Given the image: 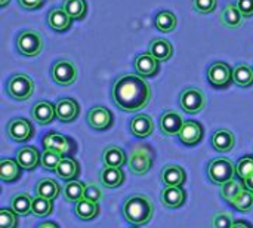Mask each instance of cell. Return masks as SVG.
<instances>
[{"instance_id": "obj_35", "label": "cell", "mask_w": 253, "mask_h": 228, "mask_svg": "<svg viewBox=\"0 0 253 228\" xmlns=\"http://www.w3.org/2000/svg\"><path fill=\"white\" fill-rule=\"evenodd\" d=\"M84 190H86V185L83 182H80V181H70L62 188V196H64V199L67 202L77 203L79 200H82L84 197Z\"/></svg>"}, {"instance_id": "obj_5", "label": "cell", "mask_w": 253, "mask_h": 228, "mask_svg": "<svg viewBox=\"0 0 253 228\" xmlns=\"http://www.w3.org/2000/svg\"><path fill=\"white\" fill-rule=\"evenodd\" d=\"M7 93L15 101H27L34 93V82L27 74H13L7 82Z\"/></svg>"}, {"instance_id": "obj_41", "label": "cell", "mask_w": 253, "mask_h": 228, "mask_svg": "<svg viewBox=\"0 0 253 228\" xmlns=\"http://www.w3.org/2000/svg\"><path fill=\"white\" fill-rule=\"evenodd\" d=\"M236 174H237V177L242 181H245L246 178H249L253 174V157L246 156V157L240 159L239 163H237V166H236Z\"/></svg>"}, {"instance_id": "obj_1", "label": "cell", "mask_w": 253, "mask_h": 228, "mask_svg": "<svg viewBox=\"0 0 253 228\" xmlns=\"http://www.w3.org/2000/svg\"><path fill=\"white\" fill-rule=\"evenodd\" d=\"M151 95V86L139 74H122L111 89L114 104L126 113H136L145 108Z\"/></svg>"}, {"instance_id": "obj_28", "label": "cell", "mask_w": 253, "mask_h": 228, "mask_svg": "<svg viewBox=\"0 0 253 228\" xmlns=\"http://www.w3.org/2000/svg\"><path fill=\"white\" fill-rule=\"evenodd\" d=\"M61 191L62 190H61L59 184L55 180H50V178H43L36 185V194L39 197H43V199H47V200H55L59 196Z\"/></svg>"}, {"instance_id": "obj_37", "label": "cell", "mask_w": 253, "mask_h": 228, "mask_svg": "<svg viewBox=\"0 0 253 228\" xmlns=\"http://www.w3.org/2000/svg\"><path fill=\"white\" fill-rule=\"evenodd\" d=\"M62 9L71 16V19H82L86 15L87 4L84 0H64Z\"/></svg>"}, {"instance_id": "obj_19", "label": "cell", "mask_w": 253, "mask_h": 228, "mask_svg": "<svg viewBox=\"0 0 253 228\" xmlns=\"http://www.w3.org/2000/svg\"><path fill=\"white\" fill-rule=\"evenodd\" d=\"M160 180L166 187H181L187 180V174L178 165H166L160 174Z\"/></svg>"}, {"instance_id": "obj_6", "label": "cell", "mask_w": 253, "mask_h": 228, "mask_svg": "<svg viewBox=\"0 0 253 228\" xmlns=\"http://www.w3.org/2000/svg\"><path fill=\"white\" fill-rule=\"evenodd\" d=\"M16 47L24 56H37L43 49V40L40 34L34 30H24L16 37Z\"/></svg>"}, {"instance_id": "obj_25", "label": "cell", "mask_w": 253, "mask_h": 228, "mask_svg": "<svg viewBox=\"0 0 253 228\" xmlns=\"http://www.w3.org/2000/svg\"><path fill=\"white\" fill-rule=\"evenodd\" d=\"M159 62H165L168 59H170V56L173 55V46L169 40L157 37L154 40H151L150 43V50H148Z\"/></svg>"}, {"instance_id": "obj_30", "label": "cell", "mask_w": 253, "mask_h": 228, "mask_svg": "<svg viewBox=\"0 0 253 228\" xmlns=\"http://www.w3.org/2000/svg\"><path fill=\"white\" fill-rule=\"evenodd\" d=\"M221 22L228 28H239L243 24V15L240 13L237 4H227L221 12Z\"/></svg>"}, {"instance_id": "obj_33", "label": "cell", "mask_w": 253, "mask_h": 228, "mask_svg": "<svg viewBox=\"0 0 253 228\" xmlns=\"http://www.w3.org/2000/svg\"><path fill=\"white\" fill-rule=\"evenodd\" d=\"M233 82L240 88H249L253 85V68L249 64H239L233 71Z\"/></svg>"}, {"instance_id": "obj_48", "label": "cell", "mask_w": 253, "mask_h": 228, "mask_svg": "<svg viewBox=\"0 0 253 228\" xmlns=\"http://www.w3.org/2000/svg\"><path fill=\"white\" fill-rule=\"evenodd\" d=\"M231 228H252V226H251L248 221L240 220V221H234V224H233V227Z\"/></svg>"}, {"instance_id": "obj_3", "label": "cell", "mask_w": 253, "mask_h": 228, "mask_svg": "<svg viewBox=\"0 0 253 228\" xmlns=\"http://www.w3.org/2000/svg\"><path fill=\"white\" fill-rule=\"evenodd\" d=\"M154 163V151L150 145L138 144L133 147L129 159V169L135 175L147 174Z\"/></svg>"}, {"instance_id": "obj_17", "label": "cell", "mask_w": 253, "mask_h": 228, "mask_svg": "<svg viewBox=\"0 0 253 228\" xmlns=\"http://www.w3.org/2000/svg\"><path fill=\"white\" fill-rule=\"evenodd\" d=\"M133 65H135L136 74H139L141 77H151V76L157 74V71H159V61L150 52L139 53L135 58Z\"/></svg>"}, {"instance_id": "obj_9", "label": "cell", "mask_w": 253, "mask_h": 228, "mask_svg": "<svg viewBox=\"0 0 253 228\" xmlns=\"http://www.w3.org/2000/svg\"><path fill=\"white\" fill-rule=\"evenodd\" d=\"M233 71L234 70L228 64L218 61L209 67L208 79L212 86H215L218 89H224V88H228L230 83L233 82Z\"/></svg>"}, {"instance_id": "obj_38", "label": "cell", "mask_w": 253, "mask_h": 228, "mask_svg": "<svg viewBox=\"0 0 253 228\" xmlns=\"http://www.w3.org/2000/svg\"><path fill=\"white\" fill-rule=\"evenodd\" d=\"M62 159H64L62 154H59L53 150H44L42 154V166L46 171H56V168Z\"/></svg>"}, {"instance_id": "obj_14", "label": "cell", "mask_w": 253, "mask_h": 228, "mask_svg": "<svg viewBox=\"0 0 253 228\" xmlns=\"http://www.w3.org/2000/svg\"><path fill=\"white\" fill-rule=\"evenodd\" d=\"M178 137H179V141L188 147L197 145L203 139V126L196 120H188L184 123Z\"/></svg>"}, {"instance_id": "obj_31", "label": "cell", "mask_w": 253, "mask_h": 228, "mask_svg": "<svg viewBox=\"0 0 253 228\" xmlns=\"http://www.w3.org/2000/svg\"><path fill=\"white\" fill-rule=\"evenodd\" d=\"M74 214L83 220V221H92L99 214V206L95 202H90L87 199H82L74 206Z\"/></svg>"}, {"instance_id": "obj_16", "label": "cell", "mask_w": 253, "mask_h": 228, "mask_svg": "<svg viewBox=\"0 0 253 228\" xmlns=\"http://www.w3.org/2000/svg\"><path fill=\"white\" fill-rule=\"evenodd\" d=\"M16 160L24 171H34L39 165H42V154L36 147L27 145L18 150Z\"/></svg>"}, {"instance_id": "obj_44", "label": "cell", "mask_w": 253, "mask_h": 228, "mask_svg": "<svg viewBox=\"0 0 253 228\" xmlns=\"http://www.w3.org/2000/svg\"><path fill=\"white\" fill-rule=\"evenodd\" d=\"M234 224L233 217L228 212H219L213 217L212 226L213 228H231Z\"/></svg>"}, {"instance_id": "obj_50", "label": "cell", "mask_w": 253, "mask_h": 228, "mask_svg": "<svg viewBox=\"0 0 253 228\" xmlns=\"http://www.w3.org/2000/svg\"><path fill=\"white\" fill-rule=\"evenodd\" d=\"M243 182H245V185H246V188H248V190L253 191V174L249 177V178H246Z\"/></svg>"}, {"instance_id": "obj_24", "label": "cell", "mask_w": 253, "mask_h": 228, "mask_svg": "<svg viewBox=\"0 0 253 228\" xmlns=\"http://www.w3.org/2000/svg\"><path fill=\"white\" fill-rule=\"evenodd\" d=\"M22 168L16 159H1L0 160V180L4 182H15L21 178Z\"/></svg>"}, {"instance_id": "obj_18", "label": "cell", "mask_w": 253, "mask_h": 228, "mask_svg": "<svg viewBox=\"0 0 253 228\" xmlns=\"http://www.w3.org/2000/svg\"><path fill=\"white\" fill-rule=\"evenodd\" d=\"M31 117L39 125H49L56 117V108L49 101H39L31 108Z\"/></svg>"}, {"instance_id": "obj_51", "label": "cell", "mask_w": 253, "mask_h": 228, "mask_svg": "<svg viewBox=\"0 0 253 228\" xmlns=\"http://www.w3.org/2000/svg\"><path fill=\"white\" fill-rule=\"evenodd\" d=\"M7 3H9V0H0V6H3V7H4Z\"/></svg>"}, {"instance_id": "obj_11", "label": "cell", "mask_w": 253, "mask_h": 228, "mask_svg": "<svg viewBox=\"0 0 253 228\" xmlns=\"http://www.w3.org/2000/svg\"><path fill=\"white\" fill-rule=\"evenodd\" d=\"M34 134V128L31 122L24 117H15L7 123V135L15 142H25Z\"/></svg>"}, {"instance_id": "obj_8", "label": "cell", "mask_w": 253, "mask_h": 228, "mask_svg": "<svg viewBox=\"0 0 253 228\" xmlns=\"http://www.w3.org/2000/svg\"><path fill=\"white\" fill-rule=\"evenodd\" d=\"M179 105L188 114L200 113L206 105V96L199 88H187L179 95Z\"/></svg>"}, {"instance_id": "obj_43", "label": "cell", "mask_w": 253, "mask_h": 228, "mask_svg": "<svg viewBox=\"0 0 253 228\" xmlns=\"http://www.w3.org/2000/svg\"><path fill=\"white\" fill-rule=\"evenodd\" d=\"M193 7L199 13H212L216 7V0H193Z\"/></svg>"}, {"instance_id": "obj_22", "label": "cell", "mask_w": 253, "mask_h": 228, "mask_svg": "<svg viewBox=\"0 0 253 228\" xmlns=\"http://www.w3.org/2000/svg\"><path fill=\"white\" fill-rule=\"evenodd\" d=\"M71 16L62 9V7H53L50 9L49 15H47V25L58 33L67 31L71 27Z\"/></svg>"}, {"instance_id": "obj_47", "label": "cell", "mask_w": 253, "mask_h": 228, "mask_svg": "<svg viewBox=\"0 0 253 228\" xmlns=\"http://www.w3.org/2000/svg\"><path fill=\"white\" fill-rule=\"evenodd\" d=\"M18 3L27 10H36L43 6V0H18Z\"/></svg>"}, {"instance_id": "obj_12", "label": "cell", "mask_w": 253, "mask_h": 228, "mask_svg": "<svg viewBox=\"0 0 253 228\" xmlns=\"http://www.w3.org/2000/svg\"><path fill=\"white\" fill-rule=\"evenodd\" d=\"M87 123L95 131H105L113 125V113L101 105H96L87 113Z\"/></svg>"}, {"instance_id": "obj_42", "label": "cell", "mask_w": 253, "mask_h": 228, "mask_svg": "<svg viewBox=\"0 0 253 228\" xmlns=\"http://www.w3.org/2000/svg\"><path fill=\"white\" fill-rule=\"evenodd\" d=\"M18 227V217L12 209H1L0 211V228H16Z\"/></svg>"}, {"instance_id": "obj_39", "label": "cell", "mask_w": 253, "mask_h": 228, "mask_svg": "<svg viewBox=\"0 0 253 228\" xmlns=\"http://www.w3.org/2000/svg\"><path fill=\"white\" fill-rule=\"evenodd\" d=\"M53 211V203L52 200L43 199V197H36L33 199V214L36 217H47Z\"/></svg>"}, {"instance_id": "obj_26", "label": "cell", "mask_w": 253, "mask_h": 228, "mask_svg": "<svg viewBox=\"0 0 253 228\" xmlns=\"http://www.w3.org/2000/svg\"><path fill=\"white\" fill-rule=\"evenodd\" d=\"M55 172H56V175H58L59 180L70 182V181H74L77 178V175L80 172V166H79V162L76 159H73V157H64L61 160V163L58 165V168H56Z\"/></svg>"}, {"instance_id": "obj_23", "label": "cell", "mask_w": 253, "mask_h": 228, "mask_svg": "<svg viewBox=\"0 0 253 228\" xmlns=\"http://www.w3.org/2000/svg\"><path fill=\"white\" fill-rule=\"evenodd\" d=\"M236 145V137L228 129H218L212 135V147L218 153H228Z\"/></svg>"}, {"instance_id": "obj_27", "label": "cell", "mask_w": 253, "mask_h": 228, "mask_svg": "<svg viewBox=\"0 0 253 228\" xmlns=\"http://www.w3.org/2000/svg\"><path fill=\"white\" fill-rule=\"evenodd\" d=\"M101 182L107 188H117L125 182V172L120 168H104L99 174Z\"/></svg>"}, {"instance_id": "obj_49", "label": "cell", "mask_w": 253, "mask_h": 228, "mask_svg": "<svg viewBox=\"0 0 253 228\" xmlns=\"http://www.w3.org/2000/svg\"><path fill=\"white\" fill-rule=\"evenodd\" d=\"M37 228H59V226L56 223H53V221H46V223L39 224Z\"/></svg>"}, {"instance_id": "obj_29", "label": "cell", "mask_w": 253, "mask_h": 228, "mask_svg": "<svg viewBox=\"0 0 253 228\" xmlns=\"http://www.w3.org/2000/svg\"><path fill=\"white\" fill-rule=\"evenodd\" d=\"M102 162L107 168H122L126 163V154L120 147L110 145L102 153Z\"/></svg>"}, {"instance_id": "obj_34", "label": "cell", "mask_w": 253, "mask_h": 228, "mask_svg": "<svg viewBox=\"0 0 253 228\" xmlns=\"http://www.w3.org/2000/svg\"><path fill=\"white\" fill-rule=\"evenodd\" d=\"M222 188H221V197L224 199V200H227L230 205H233L234 202H236V199L242 194V191L243 190H246V185H245V182H240V181H237V180H231V181H228V182H225L224 185H221Z\"/></svg>"}, {"instance_id": "obj_13", "label": "cell", "mask_w": 253, "mask_h": 228, "mask_svg": "<svg viewBox=\"0 0 253 228\" xmlns=\"http://www.w3.org/2000/svg\"><path fill=\"white\" fill-rule=\"evenodd\" d=\"M184 120H182V116L175 111V110H168L162 114L160 117V122H159V126H160V131L163 135H168V137H173V135H179L182 126H184Z\"/></svg>"}, {"instance_id": "obj_21", "label": "cell", "mask_w": 253, "mask_h": 228, "mask_svg": "<svg viewBox=\"0 0 253 228\" xmlns=\"http://www.w3.org/2000/svg\"><path fill=\"white\" fill-rule=\"evenodd\" d=\"M130 132L136 138H147L154 132V122L148 114H138L130 120Z\"/></svg>"}, {"instance_id": "obj_7", "label": "cell", "mask_w": 253, "mask_h": 228, "mask_svg": "<svg viewBox=\"0 0 253 228\" xmlns=\"http://www.w3.org/2000/svg\"><path fill=\"white\" fill-rule=\"evenodd\" d=\"M50 76L56 85L71 86L77 79V68H76L74 62H71L67 58H62L52 65Z\"/></svg>"}, {"instance_id": "obj_4", "label": "cell", "mask_w": 253, "mask_h": 228, "mask_svg": "<svg viewBox=\"0 0 253 228\" xmlns=\"http://www.w3.org/2000/svg\"><path fill=\"white\" fill-rule=\"evenodd\" d=\"M236 175V166L230 159H215L208 166V177L216 185H224Z\"/></svg>"}, {"instance_id": "obj_15", "label": "cell", "mask_w": 253, "mask_h": 228, "mask_svg": "<svg viewBox=\"0 0 253 228\" xmlns=\"http://www.w3.org/2000/svg\"><path fill=\"white\" fill-rule=\"evenodd\" d=\"M55 108H56V117L61 122H64V123L74 122L79 117V113H80V105L73 98H62V99H59L56 102Z\"/></svg>"}, {"instance_id": "obj_32", "label": "cell", "mask_w": 253, "mask_h": 228, "mask_svg": "<svg viewBox=\"0 0 253 228\" xmlns=\"http://www.w3.org/2000/svg\"><path fill=\"white\" fill-rule=\"evenodd\" d=\"M10 206H12V211L19 217H27L33 214V199L28 194H24V193L15 194L10 200Z\"/></svg>"}, {"instance_id": "obj_36", "label": "cell", "mask_w": 253, "mask_h": 228, "mask_svg": "<svg viewBox=\"0 0 253 228\" xmlns=\"http://www.w3.org/2000/svg\"><path fill=\"white\" fill-rule=\"evenodd\" d=\"M178 25V19L173 12L170 10H162L156 16V27L162 33H172Z\"/></svg>"}, {"instance_id": "obj_46", "label": "cell", "mask_w": 253, "mask_h": 228, "mask_svg": "<svg viewBox=\"0 0 253 228\" xmlns=\"http://www.w3.org/2000/svg\"><path fill=\"white\" fill-rule=\"evenodd\" d=\"M237 7L243 18L253 16V0H237Z\"/></svg>"}, {"instance_id": "obj_40", "label": "cell", "mask_w": 253, "mask_h": 228, "mask_svg": "<svg viewBox=\"0 0 253 228\" xmlns=\"http://www.w3.org/2000/svg\"><path fill=\"white\" fill-rule=\"evenodd\" d=\"M234 209H237L239 212H249L253 208V191L251 190H243L242 194L236 199V202L231 205Z\"/></svg>"}, {"instance_id": "obj_2", "label": "cell", "mask_w": 253, "mask_h": 228, "mask_svg": "<svg viewBox=\"0 0 253 228\" xmlns=\"http://www.w3.org/2000/svg\"><path fill=\"white\" fill-rule=\"evenodd\" d=\"M123 217L132 226H145L154 217V205L147 196L133 194L123 205Z\"/></svg>"}, {"instance_id": "obj_20", "label": "cell", "mask_w": 253, "mask_h": 228, "mask_svg": "<svg viewBox=\"0 0 253 228\" xmlns=\"http://www.w3.org/2000/svg\"><path fill=\"white\" fill-rule=\"evenodd\" d=\"M162 203L169 209H178L187 202V193L181 187H166L160 194Z\"/></svg>"}, {"instance_id": "obj_10", "label": "cell", "mask_w": 253, "mask_h": 228, "mask_svg": "<svg viewBox=\"0 0 253 228\" xmlns=\"http://www.w3.org/2000/svg\"><path fill=\"white\" fill-rule=\"evenodd\" d=\"M43 147L44 150H53L59 154H62L64 157L71 154L76 150L74 141L65 135L56 134V132H49L43 137Z\"/></svg>"}, {"instance_id": "obj_45", "label": "cell", "mask_w": 253, "mask_h": 228, "mask_svg": "<svg viewBox=\"0 0 253 228\" xmlns=\"http://www.w3.org/2000/svg\"><path fill=\"white\" fill-rule=\"evenodd\" d=\"M101 190L95 185V184H89V185H86V190H84V197L83 199H87V200H90V202H95V203H98L99 200H101Z\"/></svg>"}]
</instances>
